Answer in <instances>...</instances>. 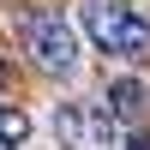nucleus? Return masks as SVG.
Masks as SVG:
<instances>
[{
    "mask_svg": "<svg viewBox=\"0 0 150 150\" xmlns=\"http://www.w3.org/2000/svg\"><path fill=\"white\" fill-rule=\"evenodd\" d=\"M78 24L102 54H120V60L150 54V18L132 12L126 0H78Z\"/></svg>",
    "mask_w": 150,
    "mask_h": 150,
    "instance_id": "obj_1",
    "label": "nucleus"
},
{
    "mask_svg": "<svg viewBox=\"0 0 150 150\" xmlns=\"http://www.w3.org/2000/svg\"><path fill=\"white\" fill-rule=\"evenodd\" d=\"M0 150H6V144H0Z\"/></svg>",
    "mask_w": 150,
    "mask_h": 150,
    "instance_id": "obj_7",
    "label": "nucleus"
},
{
    "mask_svg": "<svg viewBox=\"0 0 150 150\" xmlns=\"http://www.w3.org/2000/svg\"><path fill=\"white\" fill-rule=\"evenodd\" d=\"M24 138H30V114H24V108H12V102H0V144L18 150Z\"/></svg>",
    "mask_w": 150,
    "mask_h": 150,
    "instance_id": "obj_5",
    "label": "nucleus"
},
{
    "mask_svg": "<svg viewBox=\"0 0 150 150\" xmlns=\"http://www.w3.org/2000/svg\"><path fill=\"white\" fill-rule=\"evenodd\" d=\"M108 108H114V120H138V114H144V84H138V78L108 84Z\"/></svg>",
    "mask_w": 150,
    "mask_h": 150,
    "instance_id": "obj_4",
    "label": "nucleus"
},
{
    "mask_svg": "<svg viewBox=\"0 0 150 150\" xmlns=\"http://www.w3.org/2000/svg\"><path fill=\"white\" fill-rule=\"evenodd\" d=\"M54 138L66 150H114V108L60 102L54 108Z\"/></svg>",
    "mask_w": 150,
    "mask_h": 150,
    "instance_id": "obj_3",
    "label": "nucleus"
},
{
    "mask_svg": "<svg viewBox=\"0 0 150 150\" xmlns=\"http://www.w3.org/2000/svg\"><path fill=\"white\" fill-rule=\"evenodd\" d=\"M24 48H30V60L48 78H72L78 72V36H72V24L60 12H30L24 18Z\"/></svg>",
    "mask_w": 150,
    "mask_h": 150,
    "instance_id": "obj_2",
    "label": "nucleus"
},
{
    "mask_svg": "<svg viewBox=\"0 0 150 150\" xmlns=\"http://www.w3.org/2000/svg\"><path fill=\"white\" fill-rule=\"evenodd\" d=\"M126 150H150V132H138V138H132V144H126Z\"/></svg>",
    "mask_w": 150,
    "mask_h": 150,
    "instance_id": "obj_6",
    "label": "nucleus"
}]
</instances>
